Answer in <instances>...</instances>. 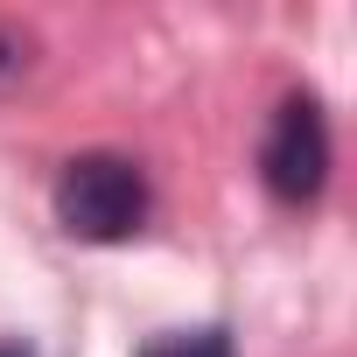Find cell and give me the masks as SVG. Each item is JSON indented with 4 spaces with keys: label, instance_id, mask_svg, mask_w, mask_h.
Instances as JSON below:
<instances>
[{
    "label": "cell",
    "instance_id": "cell-1",
    "mask_svg": "<svg viewBox=\"0 0 357 357\" xmlns=\"http://www.w3.org/2000/svg\"><path fill=\"white\" fill-rule=\"evenodd\" d=\"M56 225L84 245H126L147 225V175L126 154H77L56 175Z\"/></svg>",
    "mask_w": 357,
    "mask_h": 357
},
{
    "label": "cell",
    "instance_id": "cell-2",
    "mask_svg": "<svg viewBox=\"0 0 357 357\" xmlns=\"http://www.w3.org/2000/svg\"><path fill=\"white\" fill-rule=\"evenodd\" d=\"M259 175L280 204H315L322 183H329V119L315 98H280L273 126H266V147H259Z\"/></svg>",
    "mask_w": 357,
    "mask_h": 357
},
{
    "label": "cell",
    "instance_id": "cell-3",
    "mask_svg": "<svg viewBox=\"0 0 357 357\" xmlns=\"http://www.w3.org/2000/svg\"><path fill=\"white\" fill-rule=\"evenodd\" d=\"M140 357H231V336H225V329H183V336L147 343Z\"/></svg>",
    "mask_w": 357,
    "mask_h": 357
},
{
    "label": "cell",
    "instance_id": "cell-4",
    "mask_svg": "<svg viewBox=\"0 0 357 357\" xmlns=\"http://www.w3.org/2000/svg\"><path fill=\"white\" fill-rule=\"evenodd\" d=\"M15 63H22V43H15V36H0V77H8Z\"/></svg>",
    "mask_w": 357,
    "mask_h": 357
},
{
    "label": "cell",
    "instance_id": "cell-5",
    "mask_svg": "<svg viewBox=\"0 0 357 357\" xmlns=\"http://www.w3.org/2000/svg\"><path fill=\"white\" fill-rule=\"evenodd\" d=\"M0 357H36V350L29 343H0Z\"/></svg>",
    "mask_w": 357,
    "mask_h": 357
}]
</instances>
